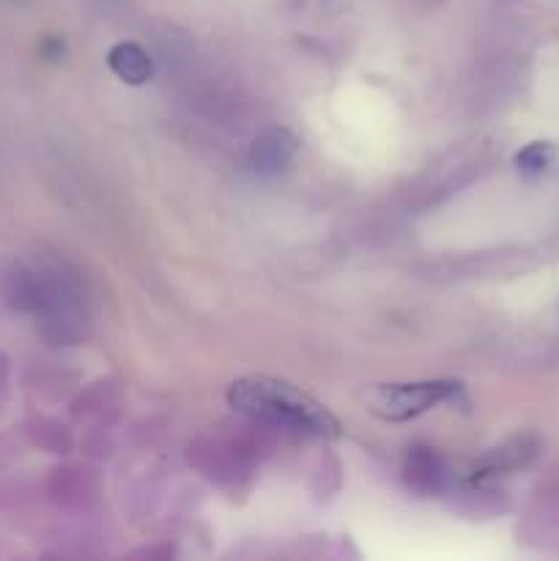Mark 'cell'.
<instances>
[{
	"mask_svg": "<svg viewBox=\"0 0 559 561\" xmlns=\"http://www.w3.org/2000/svg\"><path fill=\"white\" fill-rule=\"evenodd\" d=\"M228 403L241 414L258 422L280 427V431L299 433L310 438H338L340 422L332 411L296 389L294 383L277 381L266 376L239 378L228 387Z\"/></svg>",
	"mask_w": 559,
	"mask_h": 561,
	"instance_id": "1",
	"label": "cell"
},
{
	"mask_svg": "<svg viewBox=\"0 0 559 561\" xmlns=\"http://www.w3.org/2000/svg\"><path fill=\"white\" fill-rule=\"evenodd\" d=\"M460 392L458 381H420V383H381L365 394V405L384 422H409L436 405L447 403Z\"/></svg>",
	"mask_w": 559,
	"mask_h": 561,
	"instance_id": "2",
	"label": "cell"
},
{
	"mask_svg": "<svg viewBox=\"0 0 559 561\" xmlns=\"http://www.w3.org/2000/svg\"><path fill=\"white\" fill-rule=\"evenodd\" d=\"M296 151H299V140L294 131L274 126L252 142L250 164L258 175H274L296 157Z\"/></svg>",
	"mask_w": 559,
	"mask_h": 561,
	"instance_id": "3",
	"label": "cell"
},
{
	"mask_svg": "<svg viewBox=\"0 0 559 561\" xmlns=\"http://www.w3.org/2000/svg\"><path fill=\"white\" fill-rule=\"evenodd\" d=\"M107 66L113 69V75L118 80L129 82V85H142V82L151 80L153 64L148 58L146 49L135 42H121L115 44L107 53Z\"/></svg>",
	"mask_w": 559,
	"mask_h": 561,
	"instance_id": "4",
	"label": "cell"
},
{
	"mask_svg": "<svg viewBox=\"0 0 559 561\" xmlns=\"http://www.w3.org/2000/svg\"><path fill=\"white\" fill-rule=\"evenodd\" d=\"M409 482L417 491H436L438 482H442V463H438L436 455H431L427 449H414V455L409 458Z\"/></svg>",
	"mask_w": 559,
	"mask_h": 561,
	"instance_id": "5",
	"label": "cell"
},
{
	"mask_svg": "<svg viewBox=\"0 0 559 561\" xmlns=\"http://www.w3.org/2000/svg\"><path fill=\"white\" fill-rule=\"evenodd\" d=\"M554 162V146L548 142H529L515 153V168L526 175H537Z\"/></svg>",
	"mask_w": 559,
	"mask_h": 561,
	"instance_id": "6",
	"label": "cell"
}]
</instances>
